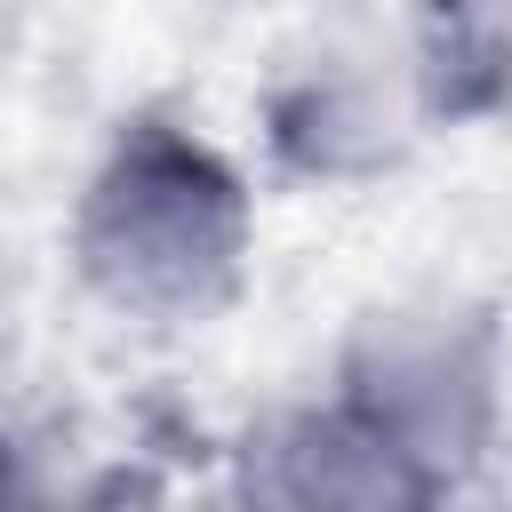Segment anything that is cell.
Returning a JSON list of instances; mask_svg holds the SVG:
<instances>
[{
	"instance_id": "7a4b0ae2",
	"label": "cell",
	"mask_w": 512,
	"mask_h": 512,
	"mask_svg": "<svg viewBox=\"0 0 512 512\" xmlns=\"http://www.w3.org/2000/svg\"><path fill=\"white\" fill-rule=\"evenodd\" d=\"M248 512H432V448L360 392L248 440Z\"/></svg>"
},
{
	"instance_id": "6da1fadb",
	"label": "cell",
	"mask_w": 512,
	"mask_h": 512,
	"mask_svg": "<svg viewBox=\"0 0 512 512\" xmlns=\"http://www.w3.org/2000/svg\"><path fill=\"white\" fill-rule=\"evenodd\" d=\"M240 248L248 208L232 168L152 120L120 136L72 216V256L88 288L136 320H200L240 280Z\"/></svg>"
}]
</instances>
